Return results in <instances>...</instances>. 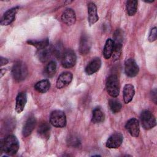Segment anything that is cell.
Listing matches in <instances>:
<instances>
[{
    "mask_svg": "<svg viewBox=\"0 0 157 157\" xmlns=\"http://www.w3.org/2000/svg\"><path fill=\"white\" fill-rule=\"evenodd\" d=\"M19 148V142L13 135H9L1 143V153L4 152L8 155L17 153Z\"/></svg>",
    "mask_w": 157,
    "mask_h": 157,
    "instance_id": "cell-1",
    "label": "cell"
},
{
    "mask_svg": "<svg viewBox=\"0 0 157 157\" xmlns=\"http://www.w3.org/2000/svg\"><path fill=\"white\" fill-rule=\"evenodd\" d=\"M28 74V67L25 63L18 61L13 64L12 69V75L15 80H23L26 78Z\"/></svg>",
    "mask_w": 157,
    "mask_h": 157,
    "instance_id": "cell-2",
    "label": "cell"
},
{
    "mask_svg": "<svg viewBox=\"0 0 157 157\" xmlns=\"http://www.w3.org/2000/svg\"><path fill=\"white\" fill-rule=\"evenodd\" d=\"M106 90L108 94L112 98H116L120 93V82L117 75L109 77L106 82Z\"/></svg>",
    "mask_w": 157,
    "mask_h": 157,
    "instance_id": "cell-3",
    "label": "cell"
},
{
    "mask_svg": "<svg viewBox=\"0 0 157 157\" xmlns=\"http://www.w3.org/2000/svg\"><path fill=\"white\" fill-rule=\"evenodd\" d=\"M51 124L56 128H63L66 124V117L65 113L59 110L53 111L50 116Z\"/></svg>",
    "mask_w": 157,
    "mask_h": 157,
    "instance_id": "cell-4",
    "label": "cell"
},
{
    "mask_svg": "<svg viewBox=\"0 0 157 157\" xmlns=\"http://www.w3.org/2000/svg\"><path fill=\"white\" fill-rule=\"evenodd\" d=\"M142 126L147 130L150 129L156 124V121L155 116L149 110H143L140 117Z\"/></svg>",
    "mask_w": 157,
    "mask_h": 157,
    "instance_id": "cell-5",
    "label": "cell"
},
{
    "mask_svg": "<svg viewBox=\"0 0 157 157\" xmlns=\"http://www.w3.org/2000/svg\"><path fill=\"white\" fill-rule=\"evenodd\" d=\"M61 64L65 68H71L73 67L77 60L75 52L71 49H68L64 52L61 58Z\"/></svg>",
    "mask_w": 157,
    "mask_h": 157,
    "instance_id": "cell-6",
    "label": "cell"
},
{
    "mask_svg": "<svg viewBox=\"0 0 157 157\" xmlns=\"http://www.w3.org/2000/svg\"><path fill=\"white\" fill-rule=\"evenodd\" d=\"M124 72L127 76L133 77L139 72V67L133 58L128 59L124 63Z\"/></svg>",
    "mask_w": 157,
    "mask_h": 157,
    "instance_id": "cell-7",
    "label": "cell"
},
{
    "mask_svg": "<svg viewBox=\"0 0 157 157\" xmlns=\"http://www.w3.org/2000/svg\"><path fill=\"white\" fill-rule=\"evenodd\" d=\"M123 136L120 132H115L112 134L106 142V147L109 148H117L123 142Z\"/></svg>",
    "mask_w": 157,
    "mask_h": 157,
    "instance_id": "cell-8",
    "label": "cell"
},
{
    "mask_svg": "<svg viewBox=\"0 0 157 157\" xmlns=\"http://www.w3.org/2000/svg\"><path fill=\"white\" fill-rule=\"evenodd\" d=\"M18 7H15L7 10L1 18V25L2 26H7L11 24L15 20V15L18 10Z\"/></svg>",
    "mask_w": 157,
    "mask_h": 157,
    "instance_id": "cell-9",
    "label": "cell"
},
{
    "mask_svg": "<svg viewBox=\"0 0 157 157\" xmlns=\"http://www.w3.org/2000/svg\"><path fill=\"white\" fill-rule=\"evenodd\" d=\"M125 128L132 137H137L139 136L140 127L139 121L136 118H132L129 120L125 125Z\"/></svg>",
    "mask_w": 157,
    "mask_h": 157,
    "instance_id": "cell-10",
    "label": "cell"
},
{
    "mask_svg": "<svg viewBox=\"0 0 157 157\" xmlns=\"http://www.w3.org/2000/svg\"><path fill=\"white\" fill-rule=\"evenodd\" d=\"M91 40L89 36L86 34L82 35L80 40L79 44V51L82 55L87 54L91 47Z\"/></svg>",
    "mask_w": 157,
    "mask_h": 157,
    "instance_id": "cell-11",
    "label": "cell"
},
{
    "mask_svg": "<svg viewBox=\"0 0 157 157\" xmlns=\"http://www.w3.org/2000/svg\"><path fill=\"white\" fill-rule=\"evenodd\" d=\"M72 74L70 72H64L59 75L56 80V87L61 89L67 86L72 80Z\"/></svg>",
    "mask_w": 157,
    "mask_h": 157,
    "instance_id": "cell-12",
    "label": "cell"
},
{
    "mask_svg": "<svg viewBox=\"0 0 157 157\" xmlns=\"http://www.w3.org/2000/svg\"><path fill=\"white\" fill-rule=\"evenodd\" d=\"M61 20L68 26L74 25L76 21V15L74 10L71 8L66 9L62 13Z\"/></svg>",
    "mask_w": 157,
    "mask_h": 157,
    "instance_id": "cell-13",
    "label": "cell"
},
{
    "mask_svg": "<svg viewBox=\"0 0 157 157\" xmlns=\"http://www.w3.org/2000/svg\"><path fill=\"white\" fill-rule=\"evenodd\" d=\"M88 20L90 25H93L99 20L97 8L94 3L90 2L88 4Z\"/></svg>",
    "mask_w": 157,
    "mask_h": 157,
    "instance_id": "cell-14",
    "label": "cell"
},
{
    "mask_svg": "<svg viewBox=\"0 0 157 157\" xmlns=\"http://www.w3.org/2000/svg\"><path fill=\"white\" fill-rule=\"evenodd\" d=\"M101 66L100 58H96L93 59L85 68V72L88 75H92L99 71Z\"/></svg>",
    "mask_w": 157,
    "mask_h": 157,
    "instance_id": "cell-15",
    "label": "cell"
},
{
    "mask_svg": "<svg viewBox=\"0 0 157 157\" xmlns=\"http://www.w3.org/2000/svg\"><path fill=\"white\" fill-rule=\"evenodd\" d=\"M27 101V96L25 92H20L16 98L15 111L20 113L24 110Z\"/></svg>",
    "mask_w": 157,
    "mask_h": 157,
    "instance_id": "cell-16",
    "label": "cell"
},
{
    "mask_svg": "<svg viewBox=\"0 0 157 157\" xmlns=\"http://www.w3.org/2000/svg\"><path fill=\"white\" fill-rule=\"evenodd\" d=\"M36 123V121L34 117H30L26 120L22 129V134L23 137H26L31 134L35 128Z\"/></svg>",
    "mask_w": 157,
    "mask_h": 157,
    "instance_id": "cell-17",
    "label": "cell"
},
{
    "mask_svg": "<svg viewBox=\"0 0 157 157\" xmlns=\"http://www.w3.org/2000/svg\"><path fill=\"white\" fill-rule=\"evenodd\" d=\"M135 93L134 87L131 84H126L124 85L123 88V99L124 101L126 104H128L130 102Z\"/></svg>",
    "mask_w": 157,
    "mask_h": 157,
    "instance_id": "cell-18",
    "label": "cell"
},
{
    "mask_svg": "<svg viewBox=\"0 0 157 157\" xmlns=\"http://www.w3.org/2000/svg\"><path fill=\"white\" fill-rule=\"evenodd\" d=\"M105 120V115L99 107H96L93 110L91 121L93 123H102Z\"/></svg>",
    "mask_w": 157,
    "mask_h": 157,
    "instance_id": "cell-19",
    "label": "cell"
},
{
    "mask_svg": "<svg viewBox=\"0 0 157 157\" xmlns=\"http://www.w3.org/2000/svg\"><path fill=\"white\" fill-rule=\"evenodd\" d=\"M50 88V83L47 79L40 80L37 82L34 86L35 90L41 93H45L48 91Z\"/></svg>",
    "mask_w": 157,
    "mask_h": 157,
    "instance_id": "cell-20",
    "label": "cell"
},
{
    "mask_svg": "<svg viewBox=\"0 0 157 157\" xmlns=\"http://www.w3.org/2000/svg\"><path fill=\"white\" fill-rule=\"evenodd\" d=\"M113 51V42L111 39H108L104 45L103 50V55L105 59H109L112 55Z\"/></svg>",
    "mask_w": 157,
    "mask_h": 157,
    "instance_id": "cell-21",
    "label": "cell"
},
{
    "mask_svg": "<svg viewBox=\"0 0 157 157\" xmlns=\"http://www.w3.org/2000/svg\"><path fill=\"white\" fill-rule=\"evenodd\" d=\"M38 133L44 138L48 139L50 136V126L48 123L44 122L41 123L38 128Z\"/></svg>",
    "mask_w": 157,
    "mask_h": 157,
    "instance_id": "cell-22",
    "label": "cell"
},
{
    "mask_svg": "<svg viewBox=\"0 0 157 157\" xmlns=\"http://www.w3.org/2000/svg\"><path fill=\"white\" fill-rule=\"evenodd\" d=\"M27 43L29 45L35 47L38 50H41L46 48L48 45V38H47L40 40H29L27 41Z\"/></svg>",
    "mask_w": 157,
    "mask_h": 157,
    "instance_id": "cell-23",
    "label": "cell"
},
{
    "mask_svg": "<svg viewBox=\"0 0 157 157\" xmlns=\"http://www.w3.org/2000/svg\"><path fill=\"white\" fill-rule=\"evenodd\" d=\"M138 1L136 0L128 1L126 2V10L129 16H133L136 14L137 10Z\"/></svg>",
    "mask_w": 157,
    "mask_h": 157,
    "instance_id": "cell-24",
    "label": "cell"
},
{
    "mask_svg": "<svg viewBox=\"0 0 157 157\" xmlns=\"http://www.w3.org/2000/svg\"><path fill=\"white\" fill-rule=\"evenodd\" d=\"M52 53V49H48L45 48L39 50L37 53V56L41 62L45 63L50 58Z\"/></svg>",
    "mask_w": 157,
    "mask_h": 157,
    "instance_id": "cell-25",
    "label": "cell"
},
{
    "mask_svg": "<svg viewBox=\"0 0 157 157\" xmlns=\"http://www.w3.org/2000/svg\"><path fill=\"white\" fill-rule=\"evenodd\" d=\"M109 105L110 110L113 113H117L119 112L121 109V102L115 98H112L109 100Z\"/></svg>",
    "mask_w": 157,
    "mask_h": 157,
    "instance_id": "cell-26",
    "label": "cell"
},
{
    "mask_svg": "<svg viewBox=\"0 0 157 157\" xmlns=\"http://www.w3.org/2000/svg\"><path fill=\"white\" fill-rule=\"evenodd\" d=\"M56 70V64L54 61H52L49 62V63L47 65L45 69V74L49 77H53Z\"/></svg>",
    "mask_w": 157,
    "mask_h": 157,
    "instance_id": "cell-27",
    "label": "cell"
},
{
    "mask_svg": "<svg viewBox=\"0 0 157 157\" xmlns=\"http://www.w3.org/2000/svg\"><path fill=\"white\" fill-rule=\"evenodd\" d=\"M67 144L68 146L77 148L81 145V141L80 139L75 135L72 134L69 136L67 139Z\"/></svg>",
    "mask_w": 157,
    "mask_h": 157,
    "instance_id": "cell-28",
    "label": "cell"
},
{
    "mask_svg": "<svg viewBox=\"0 0 157 157\" xmlns=\"http://www.w3.org/2000/svg\"><path fill=\"white\" fill-rule=\"evenodd\" d=\"M124 38V34L122 30L120 29H117L116 31L114 33L113 35V44H118V45H122L123 41Z\"/></svg>",
    "mask_w": 157,
    "mask_h": 157,
    "instance_id": "cell-29",
    "label": "cell"
},
{
    "mask_svg": "<svg viewBox=\"0 0 157 157\" xmlns=\"http://www.w3.org/2000/svg\"><path fill=\"white\" fill-rule=\"evenodd\" d=\"M52 50L53 55H55V56L58 58H61L63 53L65 52L64 51V48L62 44H60L59 42L56 44Z\"/></svg>",
    "mask_w": 157,
    "mask_h": 157,
    "instance_id": "cell-30",
    "label": "cell"
},
{
    "mask_svg": "<svg viewBox=\"0 0 157 157\" xmlns=\"http://www.w3.org/2000/svg\"><path fill=\"white\" fill-rule=\"evenodd\" d=\"M156 36H157L156 28L154 27L150 31V34H149V36H148V40L150 42H154L156 39Z\"/></svg>",
    "mask_w": 157,
    "mask_h": 157,
    "instance_id": "cell-31",
    "label": "cell"
},
{
    "mask_svg": "<svg viewBox=\"0 0 157 157\" xmlns=\"http://www.w3.org/2000/svg\"><path fill=\"white\" fill-rule=\"evenodd\" d=\"M151 98H152V99L154 101V102L156 103V89H155L152 91Z\"/></svg>",
    "mask_w": 157,
    "mask_h": 157,
    "instance_id": "cell-32",
    "label": "cell"
},
{
    "mask_svg": "<svg viewBox=\"0 0 157 157\" xmlns=\"http://www.w3.org/2000/svg\"><path fill=\"white\" fill-rule=\"evenodd\" d=\"M1 66H4V65H6L8 63L9 61L7 58H3L2 56H1Z\"/></svg>",
    "mask_w": 157,
    "mask_h": 157,
    "instance_id": "cell-33",
    "label": "cell"
},
{
    "mask_svg": "<svg viewBox=\"0 0 157 157\" xmlns=\"http://www.w3.org/2000/svg\"><path fill=\"white\" fill-rule=\"evenodd\" d=\"M6 71H7L6 69H1V77H2L5 74Z\"/></svg>",
    "mask_w": 157,
    "mask_h": 157,
    "instance_id": "cell-34",
    "label": "cell"
}]
</instances>
